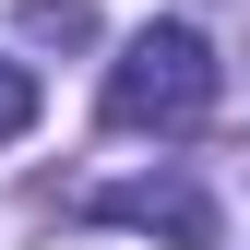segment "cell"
<instances>
[{
    "label": "cell",
    "instance_id": "cell-2",
    "mask_svg": "<svg viewBox=\"0 0 250 250\" xmlns=\"http://www.w3.org/2000/svg\"><path fill=\"white\" fill-rule=\"evenodd\" d=\"M72 214H83V227H143V238L214 250V191H203V179H119V191H83Z\"/></svg>",
    "mask_w": 250,
    "mask_h": 250
},
{
    "label": "cell",
    "instance_id": "cell-3",
    "mask_svg": "<svg viewBox=\"0 0 250 250\" xmlns=\"http://www.w3.org/2000/svg\"><path fill=\"white\" fill-rule=\"evenodd\" d=\"M36 72H24V60H0V143H24V131H36Z\"/></svg>",
    "mask_w": 250,
    "mask_h": 250
},
{
    "label": "cell",
    "instance_id": "cell-1",
    "mask_svg": "<svg viewBox=\"0 0 250 250\" xmlns=\"http://www.w3.org/2000/svg\"><path fill=\"white\" fill-rule=\"evenodd\" d=\"M203 107H214L203 24H143L107 60V131H203Z\"/></svg>",
    "mask_w": 250,
    "mask_h": 250
},
{
    "label": "cell",
    "instance_id": "cell-4",
    "mask_svg": "<svg viewBox=\"0 0 250 250\" xmlns=\"http://www.w3.org/2000/svg\"><path fill=\"white\" fill-rule=\"evenodd\" d=\"M24 36H60V48H83V36H96V12H83V0H24Z\"/></svg>",
    "mask_w": 250,
    "mask_h": 250
}]
</instances>
